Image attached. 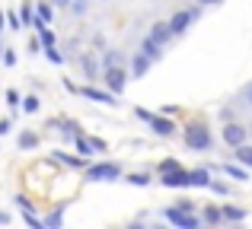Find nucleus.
<instances>
[{"label":"nucleus","instance_id":"a878e982","mask_svg":"<svg viewBox=\"0 0 252 229\" xmlns=\"http://www.w3.org/2000/svg\"><path fill=\"white\" fill-rule=\"evenodd\" d=\"M125 181H128V185H137V188H147V185H154V178H150L147 172H134V175H125Z\"/></svg>","mask_w":252,"mask_h":229},{"label":"nucleus","instance_id":"b1692460","mask_svg":"<svg viewBox=\"0 0 252 229\" xmlns=\"http://www.w3.org/2000/svg\"><path fill=\"white\" fill-rule=\"evenodd\" d=\"M35 35H38V42H42V48H51V45H58V35L48 29V25H38Z\"/></svg>","mask_w":252,"mask_h":229},{"label":"nucleus","instance_id":"f8f14e48","mask_svg":"<svg viewBox=\"0 0 252 229\" xmlns=\"http://www.w3.org/2000/svg\"><path fill=\"white\" fill-rule=\"evenodd\" d=\"M150 64H154V61H150L147 54H141V51H137V54L131 57V70H128V74H131V76H144V74L150 70Z\"/></svg>","mask_w":252,"mask_h":229},{"label":"nucleus","instance_id":"20e7f679","mask_svg":"<svg viewBox=\"0 0 252 229\" xmlns=\"http://www.w3.org/2000/svg\"><path fill=\"white\" fill-rule=\"evenodd\" d=\"M163 217L166 223H172L176 229H198L201 226V217L195 210H179V207H163Z\"/></svg>","mask_w":252,"mask_h":229},{"label":"nucleus","instance_id":"39448f33","mask_svg":"<svg viewBox=\"0 0 252 229\" xmlns=\"http://www.w3.org/2000/svg\"><path fill=\"white\" fill-rule=\"evenodd\" d=\"M118 178H122V166L112 162V159L86 166V181H118Z\"/></svg>","mask_w":252,"mask_h":229},{"label":"nucleus","instance_id":"c85d7f7f","mask_svg":"<svg viewBox=\"0 0 252 229\" xmlns=\"http://www.w3.org/2000/svg\"><path fill=\"white\" fill-rule=\"evenodd\" d=\"M208 188L217 194V198H230V194H233V188H230L227 181H214V178H211V185H208Z\"/></svg>","mask_w":252,"mask_h":229},{"label":"nucleus","instance_id":"aec40b11","mask_svg":"<svg viewBox=\"0 0 252 229\" xmlns=\"http://www.w3.org/2000/svg\"><path fill=\"white\" fill-rule=\"evenodd\" d=\"M80 64H83V70H86V76H90V80H99V61H96V54H83L80 57Z\"/></svg>","mask_w":252,"mask_h":229},{"label":"nucleus","instance_id":"bb28decb","mask_svg":"<svg viewBox=\"0 0 252 229\" xmlns=\"http://www.w3.org/2000/svg\"><path fill=\"white\" fill-rule=\"evenodd\" d=\"M3 16H6V29L10 32H23V19H19L16 10H3Z\"/></svg>","mask_w":252,"mask_h":229},{"label":"nucleus","instance_id":"a18cd8bd","mask_svg":"<svg viewBox=\"0 0 252 229\" xmlns=\"http://www.w3.org/2000/svg\"><path fill=\"white\" fill-rule=\"evenodd\" d=\"M6 223H10V213H3V210H0V226H6Z\"/></svg>","mask_w":252,"mask_h":229},{"label":"nucleus","instance_id":"37998d69","mask_svg":"<svg viewBox=\"0 0 252 229\" xmlns=\"http://www.w3.org/2000/svg\"><path fill=\"white\" fill-rule=\"evenodd\" d=\"M48 3H51V6L58 10V6H70V0H48Z\"/></svg>","mask_w":252,"mask_h":229},{"label":"nucleus","instance_id":"e433bc0d","mask_svg":"<svg viewBox=\"0 0 252 229\" xmlns=\"http://www.w3.org/2000/svg\"><path fill=\"white\" fill-rule=\"evenodd\" d=\"M70 10H74V16H83L86 13V0H70Z\"/></svg>","mask_w":252,"mask_h":229},{"label":"nucleus","instance_id":"5701e85b","mask_svg":"<svg viewBox=\"0 0 252 229\" xmlns=\"http://www.w3.org/2000/svg\"><path fill=\"white\" fill-rule=\"evenodd\" d=\"M19 19H23V29H26V25H32V23H35V6H32L29 3V0H23V6H19Z\"/></svg>","mask_w":252,"mask_h":229},{"label":"nucleus","instance_id":"a211bd4d","mask_svg":"<svg viewBox=\"0 0 252 229\" xmlns=\"http://www.w3.org/2000/svg\"><path fill=\"white\" fill-rule=\"evenodd\" d=\"M223 223V217H220V207H204L201 210V226H220Z\"/></svg>","mask_w":252,"mask_h":229},{"label":"nucleus","instance_id":"dca6fc26","mask_svg":"<svg viewBox=\"0 0 252 229\" xmlns=\"http://www.w3.org/2000/svg\"><path fill=\"white\" fill-rule=\"evenodd\" d=\"M55 159L64 162V166H70V169H86V156H70V153H64V150H55Z\"/></svg>","mask_w":252,"mask_h":229},{"label":"nucleus","instance_id":"6e6552de","mask_svg":"<svg viewBox=\"0 0 252 229\" xmlns=\"http://www.w3.org/2000/svg\"><path fill=\"white\" fill-rule=\"evenodd\" d=\"M246 137H249V130L240 121H223V143L227 147H240V143H246Z\"/></svg>","mask_w":252,"mask_h":229},{"label":"nucleus","instance_id":"f704fd0d","mask_svg":"<svg viewBox=\"0 0 252 229\" xmlns=\"http://www.w3.org/2000/svg\"><path fill=\"white\" fill-rule=\"evenodd\" d=\"M86 140H90V147L96 150V153H105V150H109V143H105L102 137H86Z\"/></svg>","mask_w":252,"mask_h":229},{"label":"nucleus","instance_id":"79ce46f5","mask_svg":"<svg viewBox=\"0 0 252 229\" xmlns=\"http://www.w3.org/2000/svg\"><path fill=\"white\" fill-rule=\"evenodd\" d=\"M3 32H6V16H3V10H0V38H3Z\"/></svg>","mask_w":252,"mask_h":229},{"label":"nucleus","instance_id":"7c9ffc66","mask_svg":"<svg viewBox=\"0 0 252 229\" xmlns=\"http://www.w3.org/2000/svg\"><path fill=\"white\" fill-rule=\"evenodd\" d=\"M42 54L48 57L51 64H64V54H61V51H58V45H51V48H42Z\"/></svg>","mask_w":252,"mask_h":229},{"label":"nucleus","instance_id":"9b49d317","mask_svg":"<svg viewBox=\"0 0 252 229\" xmlns=\"http://www.w3.org/2000/svg\"><path fill=\"white\" fill-rule=\"evenodd\" d=\"M64 210H67V204H58L55 210H48V213L42 217V226H45V229H61V226H64Z\"/></svg>","mask_w":252,"mask_h":229},{"label":"nucleus","instance_id":"c9c22d12","mask_svg":"<svg viewBox=\"0 0 252 229\" xmlns=\"http://www.w3.org/2000/svg\"><path fill=\"white\" fill-rule=\"evenodd\" d=\"M13 204H16L19 210H35V207H32V201L26 198V194H16V198H13Z\"/></svg>","mask_w":252,"mask_h":229},{"label":"nucleus","instance_id":"c03bdc74","mask_svg":"<svg viewBox=\"0 0 252 229\" xmlns=\"http://www.w3.org/2000/svg\"><path fill=\"white\" fill-rule=\"evenodd\" d=\"M220 0H198V6H217Z\"/></svg>","mask_w":252,"mask_h":229},{"label":"nucleus","instance_id":"2eb2a0df","mask_svg":"<svg viewBox=\"0 0 252 229\" xmlns=\"http://www.w3.org/2000/svg\"><path fill=\"white\" fill-rule=\"evenodd\" d=\"M141 54H147L150 61L157 64V61H160V57H163V45H157L154 38L147 35V38H144V42H141Z\"/></svg>","mask_w":252,"mask_h":229},{"label":"nucleus","instance_id":"ea45409f","mask_svg":"<svg viewBox=\"0 0 252 229\" xmlns=\"http://www.w3.org/2000/svg\"><path fill=\"white\" fill-rule=\"evenodd\" d=\"M243 102H246V105H252V83H249L246 89H243Z\"/></svg>","mask_w":252,"mask_h":229},{"label":"nucleus","instance_id":"f03ea898","mask_svg":"<svg viewBox=\"0 0 252 229\" xmlns=\"http://www.w3.org/2000/svg\"><path fill=\"white\" fill-rule=\"evenodd\" d=\"M134 115L141 118L157 137H172V134H176V121H172V115H163V112L157 115V112H147V108H134Z\"/></svg>","mask_w":252,"mask_h":229},{"label":"nucleus","instance_id":"1a4fd4ad","mask_svg":"<svg viewBox=\"0 0 252 229\" xmlns=\"http://www.w3.org/2000/svg\"><path fill=\"white\" fill-rule=\"evenodd\" d=\"M160 185L163 188H189V172H185L182 166L172 169V172H163L160 175Z\"/></svg>","mask_w":252,"mask_h":229},{"label":"nucleus","instance_id":"f3484780","mask_svg":"<svg viewBox=\"0 0 252 229\" xmlns=\"http://www.w3.org/2000/svg\"><path fill=\"white\" fill-rule=\"evenodd\" d=\"M220 217H223V223H243V220H246V210H243V207L223 204V207H220Z\"/></svg>","mask_w":252,"mask_h":229},{"label":"nucleus","instance_id":"58836bf2","mask_svg":"<svg viewBox=\"0 0 252 229\" xmlns=\"http://www.w3.org/2000/svg\"><path fill=\"white\" fill-rule=\"evenodd\" d=\"M42 51V42H38V35L35 38H29V54H38Z\"/></svg>","mask_w":252,"mask_h":229},{"label":"nucleus","instance_id":"412c9836","mask_svg":"<svg viewBox=\"0 0 252 229\" xmlns=\"http://www.w3.org/2000/svg\"><path fill=\"white\" fill-rule=\"evenodd\" d=\"M115 64H122V51H115V48L102 51V57H99V70H105V67H115Z\"/></svg>","mask_w":252,"mask_h":229},{"label":"nucleus","instance_id":"2f4dec72","mask_svg":"<svg viewBox=\"0 0 252 229\" xmlns=\"http://www.w3.org/2000/svg\"><path fill=\"white\" fill-rule=\"evenodd\" d=\"M3 99H6V105H10L13 112H16V108H19V102H23V96H19L16 89H6V93H3Z\"/></svg>","mask_w":252,"mask_h":229},{"label":"nucleus","instance_id":"4c0bfd02","mask_svg":"<svg viewBox=\"0 0 252 229\" xmlns=\"http://www.w3.org/2000/svg\"><path fill=\"white\" fill-rule=\"evenodd\" d=\"M13 130V118H0V137Z\"/></svg>","mask_w":252,"mask_h":229},{"label":"nucleus","instance_id":"393cba45","mask_svg":"<svg viewBox=\"0 0 252 229\" xmlns=\"http://www.w3.org/2000/svg\"><path fill=\"white\" fill-rule=\"evenodd\" d=\"M35 16L42 19V23H48V25H51V19H55V6H51L48 0H45V3H35Z\"/></svg>","mask_w":252,"mask_h":229},{"label":"nucleus","instance_id":"423d86ee","mask_svg":"<svg viewBox=\"0 0 252 229\" xmlns=\"http://www.w3.org/2000/svg\"><path fill=\"white\" fill-rule=\"evenodd\" d=\"M198 16H201V6H189V10H176V13L166 19V23H169L172 35H182V32L189 29L191 23H198Z\"/></svg>","mask_w":252,"mask_h":229},{"label":"nucleus","instance_id":"4468645a","mask_svg":"<svg viewBox=\"0 0 252 229\" xmlns=\"http://www.w3.org/2000/svg\"><path fill=\"white\" fill-rule=\"evenodd\" d=\"M211 185V169H191L189 172V188H208Z\"/></svg>","mask_w":252,"mask_h":229},{"label":"nucleus","instance_id":"7ed1b4c3","mask_svg":"<svg viewBox=\"0 0 252 229\" xmlns=\"http://www.w3.org/2000/svg\"><path fill=\"white\" fill-rule=\"evenodd\" d=\"M99 80L105 83V89H109V93L122 96V93H125V86H128V80H131V74L122 67V64H115V67H105Z\"/></svg>","mask_w":252,"mask_h":229},{"label":"nucleus","instance_id":"c756f323","mask_svg":"<svg viewBox=\"0 0 252 229\" xmlns=\"http://www.w3.org/2000/svg\"><path fill=\"white\" fill-rule=\"evenodd\" d=\"M23 213V223L26 226H32V229H45L42 226V217H35V210H19Z\"/></svg>","mask_w":252,"mask_h":229},{"label":"nucleus","instance_id":"4be33fe9","mask_svg":"<svg viewBox=\"0 0 252 229\" xmlns=\"http://www.w3.org/2000/svg\"><path fill=\"white\" fill-rule=\"evenodd\" d=\"M236 150V162H240V166H246V169H252V147L249 143H240V147H233Z\"/></svg>","mask_w":252,"mask_h":229},{"label":"nucleus","instance_id":"a19ab883","mask_svg":"<svg viewBox=\"0 0 252 229\" xmlns=\"http://www.w3.org/2000/svg\"><path fill=\"white\" fill-rule=\"evenodd\" d=\"M176 207H179V210H195V204H191V201H176Z\"/></svg>","mask_w":252,"mask_h":229},{"label":"nucleus","instance_id":"0eeeda50","mask_svg":"<svg viewBox=\"0 0 252 229\" xmlns=\"http://www.w3.org/2000/svg\"><path fill=\"white\" fill-rule=\"evenodd\" d=\"M74 96H83V99L99 102V105H118V96L109 93V89H99V86H77Z\"/></svg>","mask_w":252,"mask_h":229},{"label":"nucleus","instance_id":"6ab92c4d","mask_svg":"<svg viewBox=\"0 0 252 229\" xmlns=\"http://www.w3.org/2000/svg\"><path fill=\"white\" fill-rule=\"evenodd\" d=\"M38 143H42V140H38L35 130H23V134L16 137V147H19V150H35Z\"/></svg>","mask_w":252,"mask_h":229},{"label":"nucleus","instance_id":"9d476101","mask_svg":"<svg viewBox=\"0 0 252 229\" xmlns=\"http://www.w3.org/2000/svg\"><path fill=\"white\" fill-rule=\"evenodd\" d=\"M147 35L154 38L157 45H163V48H166V45L172 42V38H176V35H172V29H169V23H154V25H150V32H147Z\"/></svg>","mask_w":252,"mask_h":229},{"label":"nucleus","instance_id":"72a5a7b5","mask_svg":"<svg viewBox=\"0 0 252 229\" xmlns=\"http://www.w3.org/2000/svg\"><path fill=\"white\" fill-rule=\"evenodd\" d=\"M16 61H19L16 48H3V67H16Z\"/></svg>","mask_w":252,"mask_h":229},{"label":"nucleus","instance_id":"cd10ccee","mask_svg":"<svg viewBox=\"0 0 252 229\" xmlns=\"http://www.w3.org/2000/svg\"><path fill=\"white\" fill-rule=\"evenodd\" d=\"M19 105H23V112H26V115H35L38 108H42V99H38V96H26Z\"/></svg>","mask_w":252,"mask_h":229},{"label":"nucleus","instance_id":"f257e3e1","mask_svg":"<svg viewBox=\"0 0 252 229\" xmlns=\"http://www.w3.org/2000/svg\"><path fill=\"white\" fill-rule=\"evenodd\" d=\"M182 140H185V147L195 150V153H208L211 143H214V137H211V130L204 127L201 121H191V124L182 127Z\"/></svg>","mask_w":252,"mask_h":229},{"label":"nucleus","instance_id":"473e14b6","mask_svg":"<svg viewBox=\"0 0 252 229\" xmlns=\"http://www.w3.org/2000/svg\"><path fill=\"white\" fill-rule=\"evenodd\" d=\"M179 166H182V162H179V159H172V156H166V159H163L160 162V166H157V172H172V169H179Z\"/></svg>","mask_w":252,"mask_h":229},{"label":"nucleus","instance_id":"ddd939ff","mask_svg":"<svg viewBox=\"0 0 252 229\" xmlns=\"http://www.w3.org/2000/svg\"><path fill=\"white\" fill-rule=\"evenodd\" d=\"M220 172L227 175V178H236V181H249V172H246V166H240V162H223V166H220Z\"/></svg>","mask_w":252,"mask_h":229}]
</instances>
